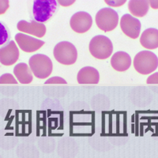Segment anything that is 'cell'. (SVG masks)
Listing matches in <instances>:
<instances>
[{"instance_id": "1", "label": "cell", "mask_w": 158, "mask_h": 158, "mask_svg": "<svg viewBox=\"0 0 158 158\" xmlns=\"http://www.w3.org/2000/svg\"><path fill=\"white\" fill-rule=\"evenodd\" d=\"M133 64L138 73L146 75L153 73L157 68L158 58L150 51H142L135 56Z\"/></svg>"}, {"instance_id": "2", "label": "cell", "mask_w": 158, "mask_h": 158, "mask_svg": "<svg viewBox=\"0 0 158 158\" xmlns=\"http://www.w3.org/2000/svg\"><path fill=\"white\" fill-rule=\"evenodd\" d=\"M29 66L32 74L39 79H45L52 74L53 64L48 56L43 54H36L31 56Z\"/></svg>"}, {"instance_id": "3", "label": "cell", "mask_w": 158, "mask_h": 158, "mask_svg": "<svg viewBox=\"0 0 158 158\" xmlns=\"http://www.w3.org/2000/svg\"><path fill=\"white\" fill-rule=\"evenodd\" d=\"M90 54L98 59H106L113 52V44L111 40L103 35H98L91 39L89 45Z\"/></svg>"}, {"instance_id": "4", "label": "cell", "mask_w": 158, "mask_h": 158, "mask_svg": "<svg viewBox=\"0 0 158 158\" xmlns=\"http://www.w3.org/2000/svg\"><path fill=\"white\" fill-rule=\"evenodd\" d=\"M56 10V0H36L33 2L32 15L36 22L44 24L53 16Z\"/></svg>"}, {"instance_id": "5", "label": "cell", "mask_w": 158, "mask_h": 158, "mask_svg": "<svg viewBox=\"0 0 158 158\" xmlns=\"http://www.w3.org/2000/svg\"><path fill=\"white\" fill-rule=\"evenodd\" d=\"M53 55L56 61L63 65L74 64L77 59V51L75 46L68 41H62L56 45Z\"/></svg>"}, {"instance_id": "6", "label": "cell", "mask_w": 158, "mask_h": 158, "mask_svg": "<svg viewBox=\"0 0 158 158\" xmlns=\"http://www.w3.org/2000/svg\"><path fill=\"white\" fill-rule=\"evenodd\" d=\"M118 13L110 7L100 10L95 17L97 27L104 32H110L116 28L118 23Z\"/></svg>"}, {"instance_id": "7", "label": "cell", "mask_w": 158, "mask_h": 158, "mask_svg": "<svg viewBox=\"0 0 158 158\" xmlns=\"http://www.w3.org/2000/svg\"><path fill=\"white\" fill-rule=\"evenodd\" d=\"M70 25L74 32L84 33L90 29L93 25V18L91 15L85 11L75 13L70 20Z\"/></svg>"}, {"instance_id": "8", "label": "cell", "mask_w": 158, "mask_h": 158, "mask_svg": "<svg viewBox=\"0 0 158 158\" xmlns=\"http://www.w3.org/2000/svg\"><path fill=\"white\" fill-rule=\"evenodd\" d=\"M140 21L131 15H124L120 19V28L123 33L131 39H136L141 32Z\"/></svg>"}, {"instance_id": "9", "label": "cell", "mask_w": 158, "mask_h": 158, "mask_svg": "<svg viewBox=\"0 0 158 158\" xmlns=\"http://www.w3.org/2000/svg\"><path fill=\"white\" fill-rule=\"evenodd\" d=\"M19 49L14 40L0 48V63L4 66L14 65L19 59Z\"/></svg>"}, {"instance_id": "10", "label": "cell", "mask_w": 158, "mask_h": 158, "mask_svg": "<svg viewBox=\"0 0 158 158\" xmlns=\"http://www.w3.org/2000/svg\"><path fill=\"white\" fill-rule=\"evenodd\" d=\"M17 44L23 52L31 53L39 50L44 44V41L32 37L22 32H19L15 36Z\"/></svg>"}, {"instance_id": "11", "label": "cell", "mask_w": 158, "mask_h": 158, "mask_svg": "<svg viewBox=\"0 0 158 158\" xmlns=\"http://www.w3.org/2000/svg\"><path fill=\"white\" fill-rule=\"evenodd\" d=\"M17 28L20 32L29 33L39 38L43 37L46 33V26L43 23H40L36 21L27 22L22 20L18 23Z\"/></svg>"}, {"instance_id": "12", "label": "cell", "mask_w": 158, "mask_h": 158, "mask_svg": "<svg viewBox=\"0 0 158 158\" xmlns=\"http://www.w3.org/2000/svg\"><path fill=\"white\" fill-rule=\"evenodd\" d=\"M77 81L79 84H97L100 81V74L94 67H83L77 73Z\"/></svg>"}, {"instance_id": "13", "label": "cell", "mask_w": 158, "mask_h": 158, "mask_svg": "<svg viewBox=\"0 0 158 158\" xmlns=\"http://www.w3.org/2000/svg\"><path fill=\"white\" fill-rule=\"evenodd\" d=\"M111 65L117 71H126L131 67V58L127 52H117L111 58Z\"/></svg>"}, {"instance_id": "14", "label": "cell", "mask_w": 158, "mask_h": 158, "mask_svg": "<svg viewBox=\"0 0 158 158\" xmlns=\"http://www.w3.org/2000/svg\"><path fill=\"white\" fill-rule=\"evenodd\" d=\"M140 43L142 47L149 50L158 48V29L149 28L142 32L140 37Z\"/></svg>"}, {"instance_id": "15", "label": "cell", "mask_w": 158, "mask_h": 158, "mask_svg": "<svg viewBox=\"0 0 158 158\" xmlns=\"http://www.w3.org/2000/svg\"><path fill=\"white\" fill-rule=\"evenodd\" d=\"M14 74L18 81L22 84H29L33 79V75L29 65L25 63L17 64L14 68Z\"/></svg>"}, {"instance_id": "16", "label": "cell", "mask_w": 158, "mask_h": 158, "mask_svg": "<svg viewBox=\"0 0 158 158\" xmlns=\"http://www.w3.org/2000/svg\"><path fill=\"white\" fill-rule=\"evenodd\" d=\"M149 9L148 0H131L128 2L130 13L137 18H142L147 15Z\"/></svg>"}, {"instance_id": "17", "label": "cell", "mask_w": 158, "mask_h": 158, "mask_svg": "<svg viewBox=\"0 0 158 158\" xmlns=\"http://www.w3.org/2000/svg\"><path fill=\"white\" fill-rule=\"evenodd\" d=\"M10 35L9 31L5 25L2 22H0V46L5 44L9 40Z\"/></svg>"}, {"instance_id": "18", "label": "cell", "mask_w": 158, "mask_h": 158, "mask_svg": "<svg viewBox=\"0 0 158 158\" xmlns=\"http://www.w3.org/2000/svg\"><path fill=\"white\" fill-rule=\"evenodd\" d=\"M16 78L11 74L6 73L0 77V84H17Z\"/></svg>"}, {"instance_id": "19", "label": "cell", "mask_w": 158, "mask_h": 158, "mask_svg": "<svg viewBox=\"0 0 158 158\" xmlns=\"http://www.w3.org/2000/svg\"><path fill=\"white\" fill-rule=\"evenodd\" d=\"M45 84H67V81L60 77H52L45 81Z\"/></svg>"}, {"instance_id": "20", "label": "cell", "mask_w": 158, "mask_h": 158, "mask_svg": "<svg viewBox=\"0 0 158 158\" xmlns=\"http://www.w3.org/2000/svg\"><path fill=\"white\" fill-rule=\"evenodd\" d=\"M105 3L108 4L109 6H114V7H118L126 3V0H105Z\"/></svg>"}, {"instance_id": "21", "label": "cell", "mask_w": 158, "mask_h": 158, "mask_svg": "<svg viewBox=\"0 0 158 158\" xmlns=\"http://www.w3.org/2000/svg\"><path fill=\"white\" fill-rule=\"evenodd\" d=\"M10 7V2L8 0H0V15L5 14Z\"/></svg>"}, {"instance_id": "22", "label": "cell", "mask_w": 158, "mask_h": 158, "mask_svg": "<svg viewBox=\"0 0 158 158\" xmlns=\"http://www.w3.org/2000/svg\"><path fill=\"white\" fill-rule=\"evenodd\" d=\"M146 82L148 84H158V72H155L154 74L149 76Z\"/></svg>"}, {"instance_id": "23", "label": "cell", "mask_w": 158, "mask_h": 158, "mask_svg": "<svg viewBox=\"0 0 158 158\" xmlns=\"http://www.w3.org/2000/svg\"><path fill=\"white\" fill-rule=\"evenodd\" d=\"M57 2L63 6H70V5L75 2V0H59Z\"/></svg>"}, {"instance_id": "24", "label": "cell", "mask_w": 158, "mask_h": 158, "mask_svg": "<svg viewBox=\"0 0 158 158\" xmlns=\"http://www.w3.org/2000/svg\"><path fill=\"white\" fill-rule=\"evenodd\" d=\"M149 4L153 9H158V0H150L149 1Z\"/></svg>"}]
</instances>
